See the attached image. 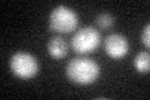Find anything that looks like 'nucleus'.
Segmentation results:
<instances>
[{
	"instance_id": "1",
	"label": "nucleus",
	"mask_w": 150,
	"mask_h": 100,
	"mask_svg": "<svg viewBox=\"0 0 150 100\" xmlns=\"http://www.w3.org/2000/svg\"><path fill=\"white\" fill-rule=\"evenodd\" d=\"M65 73L70 82L79 85H89L95 83L99 78L100 66L90 58L79 56L69 61Z\"/></svg>"
},
{
	"instance_id": "2",
	"label": "nucleus",
	"mask_w": 150,
	"mask_h": 100,
	"mask_svg": "<svg viewBox=\"0 0 150 100\" xmlns=\"http://www.w3.org/2000/svg\"><path fill=\"white\" fill-rule=\"evenodd\" d=\"M78 14L65 5L53 9L49 16V29L59 34H69L78 28Z\"/></svg>"
},
{
	"instance_id": "3",
	"label": "nucleus",
	"mask_w": 150,
	"mask_h": 100,
	"mask_svg": "<svg viewBox=\"0 0 150 100\" xmlns=\"http://www.w3.org/2000/svg\"><path fill=\"white\" fill-rule=\"evenodd\" d=\"M100 41H101L100 33L91 26H86L79 29L73 35L70 45H71L75 53L85 55L96 50L100 45Z\"/></svg>"
},
{
	"instance_id": "4",
	"label": "nucleus",
	"mask_w": 150,
	"mask_h": 100,
	"mask_svg": "<svg viewBox=\"0 0 150 100\" xmlns=\"http://www.w3.org/2000/svg\"><path fill=\"white\" fill-rule=\"evenodd\" d=\"M10 69L19 79H31L39 71V63L34 55L26 51H18L10 58Z\"/></svg>"
},
{
	"instance_id": "5",
	"label": "nucleus",
	"mask_w": 150,
	"mask_h": 100,
	"mask_svg": "<svg viewBox=\"0 0 150 100\" xmlns=\"http://www.w3.org/2000/svg\"><path fill=\"white\" fill-rule=\"evenodd\" d=\"M104 49L112 59H121L129 53V41L121 34H110L105 38Z\"/></svg>"
},
{
	"instance_id": "6",
	"label": "nucleus",
	"mask_w": 150,
	"mask_h": 100,
	"mask_svg": "<svg viewBox=\"0 0 150 100\" xmlns=\"http://www.w3.org/2000/svg\"><path fill=\"white\" fill-rule=\"evenodd\" d=\"M48 51L54 59H63L69 51L68 43L62 36H53L48 43Z\"/></svg>"
},
{
	"instance_id": "7",
	"label": "nucleus",
	"mask_w": 150,
	"mask_h": 100,
	"mask_svg": "<svg viewBox=\"0 0 150 100\" xmlns=\"http://www.w3.org/2000/svg\"><path fill=\"white\" fill-rule=\"evenodd\" d=\"M135 70H138L142 74H148L150 70V55L148 51H142L137 54L134 59Z\"/></svg>"
},
{
	"instance_id": "8",
	"label": "nucleus",
	"mask_w": 150,
	"mask_h": 100,
	"mask_svg": "<svg viewBox=\"0 0 150 100\" xmlns=\"http://www.w3.org/2000/svg\"><path fill=\"white\" fill-rule=\"evenodd\" d=\"M114 23H115V18L109 13H101L96 18V25L103 30H106V29L112 28Z\"/></svg>"
},
{
	"instance_id": "9",
	"label": "nucleus",
	"mask_w": 150,
	"mask_h": 100,
	"mask_svg": "<svg viewBox=\"0 0 150 100\" xmlns=\"http://www.w3.org/2000/svg\"><path fill=\"white\" fill-rule=\"evenodd\" d=\"M142 43L146 48L150 46V24L149 23L144 26V29H143V33H142Z\"/></svg>"
}]
</instances>
